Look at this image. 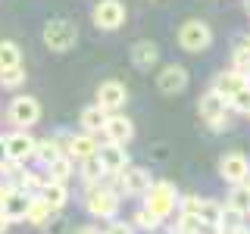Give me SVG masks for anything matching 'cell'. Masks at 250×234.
Returning <instances> with one entry per match:
<instances>
[{"label":"cell","instance_id":"277c9868","mask_svg":"<svg viewBox=\"0 0 250 234\" xmlns=\"http://www.w3.org/2000/svg\"><path fill=\"white\" fill-rule=\"evenodd\" d=\"M6 122L13 128H35L41 122V103L31 94H16V97L6 103Z\"/></svg>","mask_w":250,"mask_h":234},{"label":"cell","instance_id":"5bb4252c","mask_svg":"<svg viewBox=\"0 0 250 234\" xmlns=\"http://www.w3.org/2000/svg\"><path fill=\"white\" fill-rule=\"evenodd\" d=\"M156 88H160V94H166V97L182 94V91L188 88V69L178 66V62H172V66L160 69V75H156Z\"/></svg>","mask_w":250,"mask_h":234},{"label":"cell","instance_id":"ba28073f","mask_svg":"<svg viewBox=\"0 0 250 234\" xmlns=\"http://www.w3.org/2000/svg\"><path fill=\"white\" fill-rule=\"evenodd\" d=\"M109 178L116 181L113 187L122 194V197H141V194L147 191V184L153 181V178H150V172H147V169H141V166H131V162H128L125 169H119L116 175H109Z\"/></svg>","mask_w":250,"mask_h":234},{"label":"cell","instance_id":"e575fe53","mask_svg":"<svg viewBox=\"0 0 250 234\" xmlns=\"http://www.w3.org/2000/svg\"><path fill=\"white\" fill-rule=\"evenodd\" d=\"M3 231H10V218L0 213V234H3Z\"/></svg>","mask_w":250,"mask_h":234},{"label":"cell","instance_id":"f546056e","mask_svg":"<svg viewBox=\"0 0 250 234\" xmlns=\"http://www.w3.org/2000/svg\"><path fill=\"white\" fill-rule=\"evenodd\" d=\"M19 62H22V47L16 41H0V69L19 66Z\"/></svg>","mask_w":250,"mask_h":234},{"label":"cell","instance_id":"9c48e42d","mask_svg":"<svg viewBox=\"0 0 250 234\" xmlns=\"http://www.w3.org/2000/svg\"><path fill=\"white\" fill-rule=\"evenodd\" d=\"M3 144H6V156H10V159L25 162V166H28L38 137L31 135V128H13L10 135H3Z\"/></svg>","mask_w":250,"mask_h":234},{"label":"cell","instance_id":"603a6c76","mask_svg":"<svg viewBox=\"0 0 250 234\" xmlns=\"http://www.w3.org/2000/svg\"><path fill=\"white\" fill-rule=\"evenodd\" d=\"M78 178H82L84 184H94V181H100V178H106V172H104V166H100L97 153L78 159Z\"/></svg>","mask_w":250,"mask_h":234},{"label":"cell","instance_id":"cb8c5ba5","mask_svg":"<svg viewBox=\"0 0 250 234\" xmlns=\"http://www.w3.org/2000/svg\"><path fill=\"white\" fill-rule=\"evenodd\" d=\"M104 119H106V109L97 106V103H91V106L82 109V116H78V125H82V131H91V135H97L100 125H104Z\"/></svg>","mask_w":250,"mask_h":234},{"label":"cell","instance_id":"8992f818","mask_svg":"<svg viewBox=\"0 0 250 234\" xmlns=\"http://www.w3.org/2000/svg\"><path fill=\"white\" fill-rule=\"evenodd\" d=\"M44 44H47V50H53V53L72 50V47L78 44L75 22H69V19H50L44 25Z\"/></svg>","mask_w":250,"mask_h":234},{"label":"cell","instance_id":"484cf974","mask_svg":"<svg viewBox=\"0 0 250 234\" xmlns=\"http://www.w3.org/2000/svg\"><path fill=\"white\" fill-rule=\"evenodd\" d=\"M172 215H175L172 231H178V234H200L203 231V222L197 213H172Z\"/></svg>","mask_w":250,"mask_h":234},{"label":"cell","instance_id":"7a4b0ae2","mask_svg":"<svg viewBox=\"0 0 250 234\" xmlns=\"http://www.w3.org/2000/svg\"><path fill=\"white\" fill-rule=\"evenodd\" d=\"M141 206L144 209H150V213L156 218H172V213H175V200H178V187L172 184V181H150L147 184V191L141 194Z\"/></svg>","mask_w":250,"mask_h":234},{"label":"cell","instance_id":"2e32d148","mask_svg":"<svg viewBox=\"0 0 250 234\" xmlns=\"http://www.w3.org/2000/svg\"><path fill=\"white\" fill-rule=\"evenodd\" d=\"M38 197H41L47 206L53 209V213H62V209H66V203H69V187H66V181L44 178V184H41V191H38Z\"/></svg>","mask_w":250,"mask_h":234},{"label":"cell","instance_id":"7402d4cb","mask_svg":"<svg viewBox=\"0 0 250 234\" xmlns=\"http://www.w3.org/2000/svg\"><path fill=\"white\" fill-rule=\"evenodd\" d=\"M244 228H247V215L238 213V209H231L229 203H222V213H219L216 231H222V234H241Z\"/></svg>","mask_w":250,"mask_h":234},{"label":"cell","instance_id":"4316f807","mask_svg":"<svg viewBox=\"0 0 250 234\" xmlns=\"http://www.w3.org/2000/svg\"><path fill=\"white\" fill-rule=\"evenodd\" d=\"M22 84H25V66H6L0 69V88L3 91H19Z\"/></svg>","mask_w":250,"mask_h":234},{"label":"cell","instance_id":"30bf717a","mask_svg":"<svg viewBox=\"0 0 250 234\" xmlns=\"http://www.w3.org/2000/svg\"><path fill=\"white\" fill-rule=\"evenodd\" d=\"M97 135H104V140H116V144H128L131 137H135V122L128 119L125 113H106L104 125H100Z\"/></svg>","mask_w":250,"mask_h":234},{"label":"cell","instance_id":"6da1fadb","mask_svg":"<svg viewBox=\"0 0 250 234\" xmlns=\"http://www.w3.org/2000/svg\"><path fill=\"white\" fill-rule=\"evenodd\" d=\"M119 206H122V194L113 184H106V178H100L94 184H84V213L91 218L106 222V218L119 215Z\"/></svg>","mask_w":250,"mask_h":234},{"label":"cell","instance_id":"d6986e66","mask_svg":"<svg viewBox=\"0 0 250 234\" xmlns=\"http://www.w3.org/2000/svg\"><path fill=\"white\" fill-rule=\"evenodd\" d=\"M60 213H53L47 203L38 197V194H31V200H28V209H25V222L28 225H35V228H50V222L57 218Z\"/></svg>","mask_w":250,"mask_h":234},{"label":"cell","instance_id":"52a82bcc","mask_svg":"<svg viewBox=\"0 0 250 234\" xmlns=\"http://www.w3.org/2000/svg\"><path fill=\"white\" fill-rule=\"evenodd\" d=\"M125 19H128V10H125L122 0H100L91 10V22L100 31H119L125 25Z\"/></svg>","mask_w":250,"mask_h":234},{"label":"cell","instance_id":"5b68a950","mask_svg":"<svg viewBox=\"0 0 250 234\" xmlns=\"http://www.w3.org/2000/svg\"><path fill=\"white\" fill-rule=\"evenodd\" d=\"M175 38H178V47H182V50L200 53V50H207V47L213 44V28H209L203 19H188V22L178 25Z\"/></svg>","mask_w":250,"mask_h":234},{"label":"cell","instance_id":"4fadbf2b","mask_svg":"<svg viewBox=\"0 0 250 234\" xmlns=\"http://www.w3.org/2000/svg\"><path fill=\"white\" fill-rule=\"evenodd\" d=\"M247 175H250V162L241 150H231L219 159V178H222V181L238 184V181H247Z\"/></svg>","mask_w":250,"mask_h":234},{"label":"cell","instance_id":"d4e9b609","mask_svg":"<svg viewBox=\"0 0 250 234\" xmlns=\"http://www.w3.org/2000/svg\"><path fill=\"white\" fill-rule=\"evenodd\" d=\"M229 203L231 209H238V213H250V187H247V181H238V184H231V191H229Z\"/></svg>","mask_w":250,"mask_h":234},{"label":"cell","instance_id":"3957f363","mask_svg":"<svg viewBox=\"0 0 250 234\" xmlns=\"http://www.w3.org/2000/svg\"><path fill=\"white\" fill-rule=\"evenodd\" d=\"M197 109H200V119L209 125L213 131H225L231 125V109H229V100L222 97L219 91L209 88L203 97L197 100Z\"/></svg>","mask_w":250,"mask_h":234},{"label":"cell","instance_id":"ac0fdd59","mask_svg":"<svg viewBox=\"0 0 250 234\" xmlns=\"http://www.w3.org/2000/svg\"><path fill=\"white\" fill-rule=\"evenodd\" d=\"M97 153V135H91V131H82V135H66V156H72V159H84V156Z\"/></svg>","mask_w":250,"mask_h":234},{"label":"cell","instance_id":"4dcf8cb0","mask_svg":"<svg viewBox=\"0 0 250 234\" xmlns=\"http://www.w3.org/2000/svg\"><path fill=\"white\" fill-rule=\"evenodd\" d=\"M229 109H231V116H247L250 113V84L231 94V97H229Z\"/></svg>","mask_w":250,"mask_h":234},{"label":"cell","instance_id":"83f0119b","mask_svg":"<svg viewBox=\"0 0 250 234\" xmlns=\"http://www.w3.org/2000/svg\"><path fill=\"white\" fill-rule=\"evenodd\" d=\"M231 69H238V72H247V69H250V38L247 35H241L238 41H234Z\"/></svg>","mask_w":250,"mask_h":234},{"label":"cell","instance_id":"1f68e13d","mask_svg":"<svg viewBox=\"0 0 250 234\" xmlns=\"http://www.w3.org/2000/svg\"><path fill=\"white\" fill-rule=\"evenodd\" d=\"M131 225H135V228H141V231H156L163 225V218H156L150 209H135V218H131Z\"/></svg>","mask_w":250,"mask_h":234},{"label":"cell","instance_id":"8fae6325","mask_svg":"<svg viewBox=\"0 0 250 234\" xmlns=\"http://www.w3.org/2000/svg\"><path fill=\"white\" fill-rule=\"evenodd\" d=\"M94 103L104 106L106 113H116V109H122L125 103H128V88H125L122 81H116V78H109V81H100Z\"/></svg>","mask_w":250,"mask_h":234},{"label":"cell","instance_id":"d590c367","mask_svg":"<svg viewBox=\"0 0 250 234\" xmlns=\"http://www.w3.org/2000/svg\"><path fill=\"white\" fill-rule=\"evenodd\" d=\"M6 191H10V184H6V181H3V178H0V200H3V197H6Z\"/></svg>","mask_w":250,"mask_h":234},{"label":"cell","instance_id":"44dd1931","mask_svg":"<svg viewBox=\"0 0 250 234\" xmlns=\"http://www.w3.org/2000/svg\"><path fill=\"white\" fill-rule=\"evenodd\" d=\"M41 172H44V178H53V181H66L69 184V178H72V172H75V159L66 156V153H60V156H53L47 166H41Z\"/></svg>","mask_w":250,"mask_h":234},{"label":"cell","instance_id":"e0dca14e","mask_svg":"<svg viewBox=\"0 0 250 234\" xmlns=\"http://www.w3.org/2000/svg\"><path fill=\"white\" fill-rule=\"evenodd\" d=\"M247 81H250V78H247V72H238V69H225V72H219V75L213 78V84H209V88H213V91H219L225 100H229L234 91L247 88Z\"/></svg>","mask_w":250,"mask_h":234},{"label":"cell","instance_id":"836d02e7","mask_svg":"<svg viewBox=\"0 0 250 234\" xmlns=\"http://www.w3.org/2000/svg\"><path fill=\"white\" fill-rule=\"evenodd\" d=\"M197 209H200V197H197V194H178L175 213H197Z\"/></svg>","mask_w":250,"mask_h":234},{"label":"cell","instance_id":"7c38bea8","mask_svg":"<svg viewBox=\"0 0 250 234\" xmlns=\"http://www.w3.org/2000/svg\"><path fill=\"white\" fill-rule=\"evenodd\" d=\"M97 159H100V166H104L106 178H109L119 169L128 166V150H125V144H116V140H104V144L97 140Z\"/></svg>","mask_w":250,"mask_h":234},{"label":"cell","instance_id":"d6a6232c","mask_svg":"<svg viewBox=\"0 0 250 234\" xmlns=\"http://www.w3.org/2000/svg\"><path fill=\"white\" fill-rule=\"evenodd\" d=\"M41 184H44V172H41V169H28V166H25V175H22L19 187H22L25 194H38V191H41Z\"/></svg>","mask_w":250,"mask_h":234},{"label":"cell","instance_id":"9a60e30c","mask_svg":"<svg viewBox=\"0 0 250 234\" xmlns=\"http://www.w3.org/2000/svg\"><path fill=\"white\" fill-rule=\"evenodd\" d=\"M28 200H31V194H25L22 187H10V191H6V197L0 200V213L10 218V225H16V222H25Z\"/></svg>","mask_w":250,"mask_h":234},{"label":"cell","instance_id":"f1b7e54d","mask_svg":"<svg viewBox=\"0 0 250 234\" xmlns=\"http://www.w3.org/2000/svg\"><path fill=\"white\" fill-rule=\"evenodd\" d=\"M219 213H222V203H219V200H200L197 215H200L203 228H216V225H219Z\"/></svg>","mask_w":250,"mask_h":234},{"label":"cell","instance_id":"ffe728a7","mask_svg":"<svg viewBox=\"0 0 250 234\" xmlns=\"http://www.w3.org/2000/svg\"><path fill=\"white\" fill-rule=\"evenodd\" d=\"M131 62H135V69H141V72H150L156 62H160V47L153 41H138L131 47Z\"/></svg>","mask_w":250,"mask_h":234},{"label":"cell","instance_id":"8d00e7d4","mask_svg":"<svg viewBox=\"0 0 250 234\" xmlns=\"http://www.w3.org/2000/svg\"><path fill=\"white\" fill-rule=\"evenodd\" d=\"M0 159H6V144H3V137H0Z\"/></svg>","mask_w":250,"mask_h":234}]
</instances>
